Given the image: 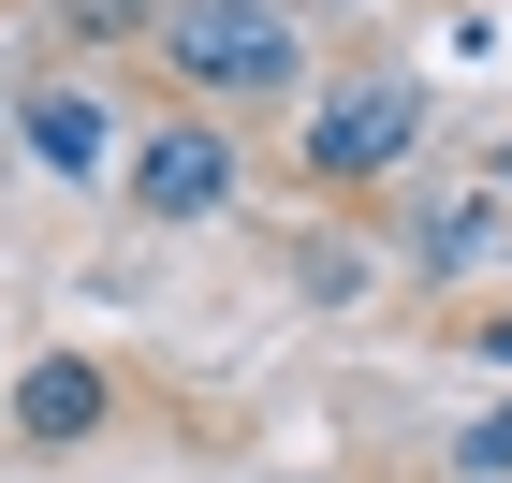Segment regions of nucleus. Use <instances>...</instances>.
Segmentation results:
<instances>
[{
	"label": "nucleus",
	"mask_w": 512,
	"mask_h": 483,
	"mask_svg": "<svg viewBox=\"0 0 512 483\" xmlns=\"http://www.w3.org/2000/svg\"><path fill=\"white\" fill-rule=\"evenodd\" d=\"M161 74L191 103H293L308 88V15L293 0H161Z\"/></svg>",
	"instance_id": "f257e3e1"
},
{
	"label": "nucleus",
	"mask_w": 512,
	"mask_h": 483,
	"mask_svg": "<svg viewBox=\"0 0 512 483\" xmlns=\"http://www.w3.org/2000/svg\"><path fill=\"white\" fill-rule=\"evenodd\" d=\"M293 161H308L322 191H381V176H410L425 161V88L410 74H337L308 103V132H293Z\"/></svg>",
	"instance_id": "f03ea898"
},
{
	"label": "nucleus",
	"mask_w": 512,
	"mask_h": 483,
	"mask_svg": "<svg viewBox=\"0 0 512 483\" xmlns=\"http://www.w3.org/2000/svg\"><path fill=\"white\" fill-rule=\"evenodd\" d=\"M118 205H132V220H220V205H235V132L205 118V103L147 118L118 147Z\"/></svg>",
	"instance_id": "7ed1b4c3"
},
{
	"label": "nucleus",
	"mask_w": 512,
	"mask_h": 483,
	"mask_svg": "<svg viewBox=\"0 0 512 483\" xmlns=\"http://www.w3.org/2000/svg\"><path fill=\"white\" fill-rule=\"evenodd\" d=\"M15 147L44 161V176H118V118H103V88H30V103H15Z\"/></svg>",
	"instance_id": "20e7f679"
},
{
	"label": "nucleus",
	"mask_w": 512,
	"mask_h": 483,
	"mask_svg": "<svg viewBox=\"0 0 512 483\" xmlns=\"http://www.w3.org/2000/svg\"><path fill=\"white\" fill-rule=\"evenodd\" d=\"M103 410H118V396H103V366H88V352H44L30 381H15V440H88Z\"/></svg>",
	"instance_id": "39448f33"
},
{
	"label": "nucleus",
	"mask_w": 512,
	"mask_h": 483,
	"mask_svg": "<svg viewBox=\"0 0 512 483\" xmlns=\"http://www.w3.org/2000/svg\"><path fill=\"white\" fill-rule=\"evenodd\" d=\"M498 220H512L498 191H469V205H439L425 235H410V264H425V279H469V264H498Z\"/></svg>",
	"instance_id": "423d86ee"
},
{
	"label": "nucleus",
	"mask_w": 512,
	"mask_h": 483,
	"mask_svg": "<svg viewBox=\"0 0 512 483\" xmlns=\"http://www.w3.org/2000/svg\"><path fill=\"white\" fill-rule=\"evenodd\" d=\"M88 44H161V0H74Z\"/></svg>",
	"instance_id": "0eeeda50"
},
{
	"label": "nucleus",
	"mask_w": 512,
	"mask_h": 483,
	"mask_svg": "<svg viewBox=\"0 0 512 483\" xmlns=\"http://www.w3.org/2000/svg\"><path fill=\"white\" fill-rule=\"evenodd\" d=\"M454 483H512V410H483L469 440H454Z\"/></svg>",
	"instance_id": "6e6552de"
},
{
	"label": "nucleus",
	"mask_w": 512,
	"mask_h": 483,
	"mask_svg": "<svg viewBox=\"0 0 512 483\" xmlns=\"http://www.w3.org/2000/svg\"><path fill=\"white\" fill-rule=\"evenodd\" d=\"M483 191H498V205H512V132H498V147H483Z\"/></svg>",
	"instance_id": "1a4fd4ad"
},
{
	"label": "nucleus",
	"mask_w": 512,
	"mask_h": 483,
	"mask_svg": "<svg viewBox=\"0 0 512 483\" xmlns=\"http://www.w3.org/2000/svg\"><path fill=\"white\" fill-rule=\"evenodd\" d=\"M483 366H512V308H498V322H483Z\"/></svg>",
	"instance_id": "9d476101"
}]
</instances>
